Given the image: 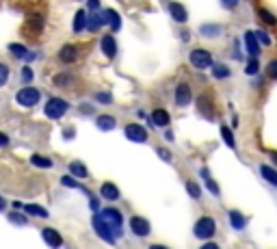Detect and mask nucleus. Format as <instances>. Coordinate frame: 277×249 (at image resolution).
I'll list each match as a JSON object with an SVG mask.
<instances>
[{
	"instance_id": "44",
	"label": "nucleus",
	"mask_w": 277,
	"mask_h": 249,
	"mask_svg": "<svg viewBox=\"0 0 277 249\" xmlns=\"http://www.w3.org/2000/svg\"><path fill=\"white\" fill-rule=\"evenodd\" d=\"M199 249H221V247L216 245V243H204V245H201Z\"/></svg>"
},
{
	"instance_id": "23",
	"label": "nucleus",
	"mask_w": 277,
	"mask_h": 249,
	"mask_svg": "<svg viewBox=\"0 0 277 249\" xmlns=\"http://www.w3.org/2000/svg\"><path fill=\"white\" fill-rule=\"evenodd\" d=\"M230 67L225 65V63H214L213 65V76L216 78V81H223V78H230Z\"/></svg>"
},
{
	"instance_id": "16",
	"label": "nucleus",
	"mask_w": 277,
	"mask_h": 249,
	"mask_svg": "<svg viewBox=\"0 0 277 249\" xmlns=\"http://www.w3.org/2000/svg\"><path fill=\"white\" fill-rule=\"evenodd\" d=\"M100 195L104 199H108V202H117V199L122 197V193H119V188L115 187L113 182H104L102 187H100Z\"/></svg>"
},
{
	"instance_id": "12",
	"label": "nucleus",
	"mask_w": 277,
	"mask_h": 249,
	"mask_svg": "<svg viewBox=\"0 0 277 249\" xmlns=\"http://www.w3.org/2000/svg\"><path fill=\"white\" fill-rule=\"evenodd\" d=\"M42 236H43V241L48 243V247H52V249H59L63 245V236L57 230H52V228H43Z\"/></svg>"
},
{
	"instance_id": "52",
	"label": "nucleus",
	"mask_w": 277,
	"mask_h": 249,
	"mask_svg": "<svg viewBox=\"0 0 277 249\" xmlns=\"http://www.w3.org/2000/svg\"><path fill=\"white\" fill-rule=\"evenodd\" d=\"M269 156H271V161H273V163H277V152H271Z\"/></svg>"
},
{
	"instance_id": "39",
	"label": "nucleus",
	"mask_w": 277,
	"mask_h": 249,
	"mask_svg": "<svg viewBox=\"0 0 277 249\" xmlns=\"http://www.w3.org/2000/svg\"><path fill=\"white\" fill-rule=\"evenodd\" d=\"M95 100H98V102H102V104H110V102H113V96H110V93L100 91V93H95Z\"/></svg>"
},
{
	"instance_id": "14",
	"label": "nucleus",
	"mask_w": 277,
	"mask_h": 249,
	"mask_svg": "<svg viewBox=\"0 0 277 249\" xmlns=\"http://www.w3.org/2000/svg\"><path fill=\"white\" fill-rule=\"evenodd\" d=\"M102 22L104 24H108L113 31H119L122 28V18H119V13L115 11V9H104V13H102Z\"/></svg>"
},
{
	"instance_id": "25",
	"label": "nucleus",
	"mask_w": 277,
	"mask_h": 249,
	"mask_svg": "<svg viewBox=\"0 0 277 249\" xmlns=\"http://www.w3.org/2000/svg\"><path fill=\"white\" fill-rule=\"evenodd\" d=\"M102 16H100V13H91V16H87V26H85V28H87V31H91V33H95V31H98V28L100 26H102Z\"/></svg>"
},
{
	"instance_id": "4",
	"label": "nucleus",
	"mask_w": 277,
	"mask_h": 249,
	"mask_svg": "<svg viewBox=\"0 0 277 249\" xmlns=\"http://www.w3.org/2000/svg\"><path fill=\"white\" fill-rule=\"evenodd\" d=\"M67 108H69V104L65 102L63 98H50L46 108H43V113H46V117H50V119H61L65 113H67Z\"/></svg>"
},
{
	"instance_id": "54",
	"label": "nucleus",
	"mask_w": 277,
	"mask_h": 249,
	"mask_svg": "<svg viewBox=\"0 0 277 249\" xmlns=\"http://www.w3.org/2000/svg\"><path fill=\"white\" fill-rule=\"evenodd\" d=\"M2 208H4V202H2V199H0V210H2Z\"/></svg>"
},
{
	"instance_id": "30",
	"label": "nucleus",
	"mask_w": 277,
	"mask_h": 249,
	"mask_svg": "<svg viewBox=\"0 0 277 249\" xmlns=\"http://www.w3.org/2000/svg\"><path fill=\"white\" fill-rule=\"evenodd\" d=\"M221 137H223V143L228 145L230 149H236V141H234V134L228 126H221Z\"/></svg>"
},
{
	"instance_id": "21",
	"label": "nucleus",
	"mask_w": 277,
	"mask_h": 249,
	"mask_svg": "<svg viewBox=\"0 0 277 249\" xmlns=\"http://www.w3.org/2000/svg\"><path fill=\"white\" fill-rule=\"evenodd\" d=\"M59 59H61L63 63H74L78 59V50L76 46H72V43H67V46L61 48V52H59Z\"/></svg>"
},
{
	"instance_id": "38",
	"label": "nucleus",
	"mask_w": 277,
	"mask_h": 249,
	"mask_svg": "<svg viewBox=\"0 0 277 249\" xmlns=\"http://www.w3.org/2000/svg\"><path fill=\"white\" fill-rule=\"evenodd\" d=\"M266 76L273 78V81H277V59H273V61L266 65Z\"/></svg>"
},
{
	"instance_id": "50",
	"label": "nucleus",
	"mask_w": 277,
	"mask_h": 249,
	"mask_svg": "<svg viewBox=\"0 0 277 249\" xmlns=\"http://www.w3.org/2000/svg\"><path fill=\"white\" fill-rule=\"evenodd\" d=\"M74 137V130L72 128H69V130H65V139H72Z\"/></svg>"
},
{
	"instance_id": "45",
	"label": "nucleus",
	"mask_w": 277,
	"mask_h": 249,
	"mask_svg": "<svg viewBox=\"0 0 277 249\" xmlns=\"http://www.w3.org/2000/svg\"><path fill=\"white\" fill-rule=\"evenodd\" d=\"M0 145H9V137H7V134H4V132H0Z\"/></svg>"
},
{
	"instance_id": "35",
	"label": "nucleus",
	"mask_w": 277,
	"mask_h": 249,
	"mask_svg": "<svg viewBox=\"0 0 277 249\" xmlns=\"http://www.w3.org/2000/svg\"><path fill=\"white\" fill-rule=\"evenodd\" d=\"M254 37H256V42L258 43H262V46H271V37H269V33L266 31H256Z\"/></svg>"
},
{
	"instance_id": "37",
	"label": "nucleus",
	"mask_w": 277,
	"mask_h": 249,
	"mask_svg": "<svg viewBox=\"0 0 277 249\" xmlns=\"http://www.w3.org/2000/svg\"><path fill=\"white\" fill-rule=\"evenodd\" d=\"M9 221L18 223V226H26V217L20 215V212H9Z\"/></svg>"
},
{
	"instance_id": "18",
	"label": "nucleus",
	"mask_w": 277,
	"mask_h": 249,
	"mask_svg": "<svg viewBox=\"0 0 277 249\" xmlns=\"http://www.w3.org/2000/svg\"><path fill=\"white\" fill-rule=\"evenodd\" d=\"M199 33H201V37L216 39V37H221V35H223V26H221V24H201Z\"/></svg>"
},
{
	"instance_id": "40",
	"label": "nucleus",
	"mask_w": 277,
	"mask_h": 249,
	"mask_svg": "<svg viewBox=\"0 0 277 249\" xmlns=\"http://www.w3.org/2000/svg\"><path fill=\"white\" fill-rule=\"evenodd\" d=\"M7 78H9V67L4 63H0V87L7 83Z\"/></svg>"
},
{
	"instance_id": "31",
	"label": "nucleus",
	"mask_w": 277,
	"mask_h": 249,
	"mask_svg": "<svg viewBox=\"0 0 277 249\" xmlns=\"http://www.w3.org/2000/svg\"><path fill=\"white\" fill-rule=\"evenodd\" d=\"M26 26L31 28V31L39 33V31H42V28H43V18H42V16H33V18H28Z\"/></svg>"
},
{
	"instance_id": "53",
	"label": "nucleus",
	"mask_w": 277,
	"mask_h": 249,
	"mask_svg": "<svg viewBox=\"0 0 277 249\" xmlns=\"http://www.w3.org/2000/svg\"><path fill=\"white\" fill-rule=\"evenodd\" d=\"M149 249H169V247H165V245H149Z\"/></svg>"
},
{
	"instance_id": "33",
	"label": "nucleus",
	"mask_w": 277,
	"mask_h": 249,
	"mask_svg": "<svg viewBox=\"0 0 277 249\" xmlns=\"http://www.w3.org/2000/svg\"><path fill=\"white\" fill-rule=\"evenodd\" d=\"M186 193H189L193 199H199L201 197V188L197 182H186Z\"/></svg>"
},
{
	"instance_id": "17",
	"label": "nucleus",
	"mask_w": 277,
	"mask_h": 249,
	"mask_svg": "<svg viewBox=\"0 0 277 249\" xmlns=\"http://www.w3.org/2000/svg\"><path fill=\"white\" fill-rule=\"evenodd\" d=\"M149 122H152V126L167 128V126H169V122H171V117H169V113L165 111V108H156L152 115H149Z\"/></svg>"
},
{
	"instance_id": "11",
	"label": "nucleus",
	"mask_w": 277,
	"mask_h": 249,
	"mask_svg": "<svg viewBox=\"0 0 277 249\" xmlns=\"http://www.w3.org/2000/svg\"><path fill=\"white\" fill-rule=\"evenodd\" d=\"M100 48H102L107 59H115V54H117V42H115L113 35H104L102 42H100Z\"/></svg>"
},
{
	"instance_id": "13",
	"label": "nucleus",
	"mask_w": 277,
	"mask_h": 249,
	"mask_svg": "<svg viewBox=\"0 0 277 249\" xmlns=\"http://www.w3.org/2000/svg\"><path fill=\"white\" fill-rule=\"evenodd\" d=\"M228 219H230V226L234 228L236 232H243L247 228V217L240 210H234V208H232V210L228 212Z\"/></svg>"
},
{
	"instance_id": "7",
	"label": "nucleus",
	"mask_w": 277,
	"mask_h": 249,
	"mask_svg": "<svg viewBox=\"0 0 277 249\" xmlns=\"http://www.w3.org/2000/svg\"><path fill=\"white\" fill-rule=\"evenodd\" d=\"M126 139H130L132 143H145L148 141V130L141 124H128L126 126Z\"/></svg>"
},
{
	"instance_id": "24",
	"label": "nucleus",
	"mask_w": 277,
	"mask_h": 249,
	"mask_svg": "<svg viewBox=\"0 0 277 249\" xmlns=\"http://www.w3.org/2000/svg\"><path fill=\"white\" fill-rule=\"evenodd\" d=\"M85 26H87V11H85V9H80L76 16H74V33L85 31Z\"/></svg>"
},
{
	"instance_id": "19",
	"label": "nucleus",
	"mask_w": 277,
	"mask_h": 249,
	"mask_svg": "<svg viewBox=\"0 0 277 249\" xmlns=\"http://www.w3.org/2000/svg\"><path fill=\"white\" fill-rule=\"evenodd\" d=\"M199 173H201V178H204V184H206V188H208V191L213 193L214 197H219V195H221V191H219V184H216V182L213 180V176H210V169H208V167H204V169H201Z\"/></svg>"
},
{
	"instance_id": "3",
	"label": "nucleus",
	"mask_w": 277,
	"mask_h": 249,
	"mask_svg": "<svg viewBox=\"0 0 277 249\" xmlns=\"http://www.w3.org/2000/svg\"><path fill=\"white\" fill-rule=\"evenodd\" d=\"M189 61H191V65H193L195 69H208V67L214 65L213 52H210V50H206V48H195V50H191Z\"/></svg>"
},
{
	"instance_id": "43",
	"label": "nucleus",
	"mask_w": 277,
	"mask_h": 249,
	"mask_svg": "<svg viewBox=\"0 0 277 249\" xmlns=\"http://www.w3.org/2000/svg\"><path fill=\"white\" fill-rule=\"evenodd\" d=\"M74 81L72 78H67V76H57L54 78V84H59V87H61V84H72Z\"/></svg>"
},
{
	"instance_id": "22",
	"label": "nucleus",
	"mask_w": 277,
	"mask_h": 249,
	"mask_svg": "<svg viewBox=\"0 0 277 249\" xmlns=\"http://www.w3.org/2000/svg\"><path fill=\"white\" fill-rule=\"evenodd\" d=\"M95 126H98L100 130L108 132V130H113V128L117 126V122H115L113 115H98V119H95Z\"/></svg>"
},
{
	"instance_id": "28",
	"label": "nucleus",
	"mask_w": 277,
	"mask_h": 249,
	"mask_svg": "<svg viewBox=\"0 0 277 249\" xmlns=\"http://www.w3.org/2000/svg\"><path fill=\"white\" fill-rule=\"evenodd\" d=\"M260 173H262V178H264V180H269L271 184H277V171H275L273 167L260 165Z\"/></svg>"
},
{
	"instance_id": "5",
	"label": "nucleus",
	"mask_w": 277,
	"mask_h": 249,
	"mask_svg": "<svg viewBox=\"0 0 277 249\" xmlns=\"http://www.w3.org/2000/svg\"><path fill=\"white\" fill-rule=\"evenodd\" d=\"M39 98H42V96H39V91H37L35 87H24V89H20L18 96H16L20 106H26V108L35 106V104L39 102Z\"/></svg>"
},
{
	"instance_id": "55",
	"label": "nucleus",
	"mask_w": 277,
	"mask_h": 249,
	"mask_svg": "<svg viewBox=\"0 0 277 249\" xmlns=\"http://www.w3.org/2000/svg\"><path fill=\"white\" fill-rule=\"evenodd\" d=\"M275 187H277V184H275Z\"/></svg>"
},
{
	"instance_id": "6",
	"label": "nucleus",
	"mask_w": 277,
	"mask_h": 249,
	"mask_svg": "<svg viewBox=\"0 0 277 249\" xmlns=\"http://www.w3.org/2000/svg\"><path fill=\"white\" fill-rule=\"evenodd\" d=\"M130 232L139 238H145L152 232V226H149V221L145 217H132L130 219Z\"/></svg>"
},
{
	"instance_id": "46",
	"label": "nucleus",
	"mask_w": 277,
	"mask_h": 249,
	"mask_svg": "<svg viewBox=\"0 0 277 249\" xmlns=\"http://www.w3.org/2000/svg\"><path fill=\"white\" fill-rule=\"evenodd\" d=\"M221 4H223L225 9H234L236 4H238V2H236V0H228V2H221Z\"/></svg>"
},
{
	"instance_id": "36",
	"label": "nucleus",
	"mask_w": 277,
	"mask_h": 249,
	"mask_svg": "<svg viewBox=\"0 0 277 249\" xmlns=\"http://www.w3.org/2000/svg\"><path fill=\"white\" fill-rule=\"evenodd\" d=\"M9 50H11L13 57H18V59H24V57H26V48L20 46V43H11V46H9Z\"/></svg>"
},
{
	"instance_id": "2",
	"label": "nucleus",
	"mask_w": 277,
	"mask_h": 249,
	"mask_svg": "<svg viewBox=\"0 0 277 249\" xmlns=\"http://www.w3.org/2000/svg\"><path fill=\"white\" fill-rule=\"evenodd\" d=\"M214 232H216L214 217H201L193 226V234H195V238H199V241H210V238L214 236Z\"/></svg>"
},
{
	"instance_id": "41",
	"label": "nucleus",
	"mask_w": 277,
	"mask_h": 249,
	"mask_svg": "<svg viewBox=\"0 0 277 249\" xmlns=\"http://www.w3.org/2000/svg\"><path fill=\"white\" fill-rule=\"evenodd\" d=\"M22 81L24 83H31L33 81V69L31 67H24L22 69Z\"/></svg>"
},
{
	"instance_id": "48",
	"label": "nucleus",
	"mask_w": 277,
	"mask_h": 249,
	"mask_svg": "<svg viewBox=\"0 0 277 249\" xmlns=\"http://www.w3.org/2000/svg\"><path fill=\"white\" fill-rule=\"evenodd\" d=\"M100 7V2H98V0H91V2H89V9H93V11H95V9H98Z\"/></svg>"
},
{
	"instance_id": "1",
	"label": "nucleus",
	"mask_w": 277,
	"mask_h": 249,
	"mask_svg": "<svg viewBox=\"0 0 277 249\" xmlns=\"http://www.w3.org/2000/svg\"><path fill=\"white\" fill-rule=\"evenodd\" d=\"M98 217L108 226V230L113 232L115 238L124 234V217H122V212H119L117 208H104V210L100 212Z\"/></svg>"
},
{
	"instance_id": "32",
	"label": "nucleus",
	"mask_w": 277,
	"mask_h": 249,
	"mask_svg": "<svg viewBox=\"0 0 277 249\" xmlns=\"http://www.w3.org/2000/svg\"><path fill=\"white\" fill-rule=\"evenodd\" d=\"M61 184H63V187H69V188H78V191H85V193H89L87 188H85L83 184H78V180H74L72 176H63V178H61Z\"/></svg>"
},
{
	"instance_id": "34",
	"label": "nucleus",
	"mask_w": 277,
	"mask_h": 249,
	"mask_svg": "<svg viewBox=\"0 0 277 249\" xmlns=\"http://www.w3.org/2000/svg\"><path fill=\"white\" fill-rule=\"evenodd\" d=\"M245 72L249 74V76H256V74L260 72V61H258V59H249V61H247Z\"/></svg>"
},
{
	"instance_id": "29",
	"label": "nucleus",
	"mask_w": 277,
	"mask_h": 249,
	"mask_svg": "<svg viewBox=\"0 0 277 249\" xmlns=\"http://www.w3.org/2000/svg\"><path fill=\"white\" fill-rule=\"evenodd\" d=\"M256 11H258V16L262 18V22H266L269 26H275V24H277V16H273L271 11H266L264 7H258Z\"/></svg>"
},
{
	"instance_id": "51",
	"label": "nucleus",
	"mask_w": 277,
	"mask_h": 249,
	"mask_svg": "<svg viewBox=\"0 0 277 249\" xmlns=\"http://www.w3.org/2000/svg\"><path fill=\"white\" fill-rule=\"evenodd\" d=\"M80 111H83V113H93V108H91V106H83Z\"/></svg>"
},
{
	"instance_id": "26",
	"label": "nucleus",
	"mask_w": 277,
	"mask_h": 249,
	"mask_svg": "<svg viewBox=\"0 0 277 249\" xmlns=\"http://www.w3.org/2000/svg\"><path fill=\"white\" fill-rule=\"evenodd\" d=\"M22 208H24V210L28 212V215H35V217H43V219L48 217V210H46V208H42V206H39V204H26V206H22Z\"/></svg>"
},
{
	"instance_id": "10",
	"label": "nucleus",
	"mask_w": 277,
	"mask_h": 249,
	"mask_svg": "<svg viewBox=\"0 0 277 249\" xmlns=\"http://www.w3.org/2000/svg\"><path fill=\"white\" fill-rule=\"evenodd\" d=\"M167 9H169L171 18H173L178 24H184L186 20H189V11H186L184 4H180V2H169V4H167Z\"/></svg>"
},
{
	"instance_id": "15",
	"label": "nucleus",
	"mask_w": 277,
	"mask_h": 249,
	"mask_svg": "<svg viewBox=\"0 0 277 249\" xmlns=\"http://www.w3.org/2000/svg\"><path fill=\"white\" fill-rule=\"evenodd\" d=\"M243 39H245V48H247V52H249V57L251 59H258L260 57V43L256 42L254 31H247Z\"/></svg>"
},
{
	"instance_id": "20",
	"label": "nucleus",
	"mask_w": 277,
	"mask_h": 249,
	"mask_svg": "<svg viewBox=\"0 0 277 249\" xmlns=\"http://www.w3.org/2000/svg\"><path fill=\"white\" fill-rule=\"evenodd\" d=\"M69 176L74 178V180H85V178H89V169L83 165V163H78V161H74V163H69Z\"/></svg>"
},
{
	"instance_id": "49",
	"label": "nucleus",
	"mask_w": 277,
	"mask_h": 249,
	"mask_svg": "<svg viewBox=\"0 0 277 249\" xmlns=\"http://www.w3.org/2000/svg\"><path fill=\"white\" fill-rule=\"evenodd\" d=\"M165 139H167V141H173V132H171V130H167V134H165Z\"/></svg>"
},
{
	"instance_id": "47",
	"label": "nucleus",
	"mask_w": 277,
	"mask_h": 249,
	"mask_svg": "<svg viewBox=\"0 0 277 249\" xmlns=\"http://www.w3.org/2000/svg\"><path fill=\"white\" fill-rule=\"evenodd\" d=\"M91 210L95 212V210H100V202L95 197H91Z\"/></svg>"
},
{
	"instance_id": "8",
	"label": "nucleus",
	"mask_w": 277,
	"mask_h": 249,
	"mask_svg": "<svg viewBox=\"0 0 277 249\" xmlns=\"http://www.w3.org/2000/svg\"><path fill=\"white\" fill-rule=\"evenodd\" d=\"M173 98H175V104L184 108V106H189V104L193 102V91H191V87L186 83H180L178 87H175Z\"/></svg>"
},
{
	"instance_id": "9",
	"label": "nucleus",
	"mask_w": 277,
	"mask_h": 249,
	"mask_svg": "<svg viewBox=\"0 0 277 249\" xmlns=\"http://www.w3.org/2000/svg\"><path fill=\"white\" fill-rule=\"evenodd\" d=\"M93 230H95V234H98L100 238H102L104 243H108V245H115V236H113V232L108 230V226L102 221L98 215L93 217Z\"/></svg>"
},
{
	"instance_id": "27",
	"label": "nucleus",
	"mask_w": 277,
	"mask_h": 249,
	"mask_svg": "<svg viewBox=\"0 0 277 249\" xmlns=\"http://www.w3.org/2000/svg\"><path fill=\"white\" fill-rule=\"evenodd\" d=\"M31 163H33L35 167H39V169H50V167H52V161L46 158V156H42V154H33Z\"/></svg>"
},
{
	"instance_id": "42",
	"label": "nucleus",
	"mask_w": 277,
	"mask_h": 249,
	"mask_svg": "<svg viewBox=\"0 0 277 249\" xmlns=\"http://www.w3.org/2000/svg\"><path fill=\"white\" fill-rule=\"evenodd\" d=\"M158 154H160V158H163L165 163H169V161H171V152H169L167 147H158Z\"/></svg>"
}]
</instances>
